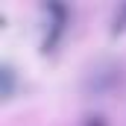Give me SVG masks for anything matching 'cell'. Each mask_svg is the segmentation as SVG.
Instances as JSON below:
<instances>
[{
	"label": "cell",
	"instance_id": "6da1fadb",
	"mask_svg": "<svg viewBox=\"0 0 126 126\" xmlns=\"http://www.w3.org/2000/svg\"><path fill=\"white\" fill-rule=\"evenodd\" d=\"M0 82H3L0 94H3V100H9V97L15 94V70H12L9 64H3V67H0Z\"/></svg>",
	"mask_w": 126,
	"mask_h": 126
}]
</instances>
